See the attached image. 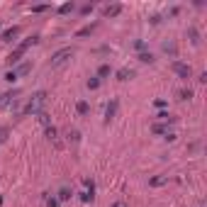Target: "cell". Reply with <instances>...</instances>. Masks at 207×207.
Masks as SVG:
<instances>
[{
	"mask_svg": "<svg viewBox=\"0 0 207 207\" xmlns=\"http://www.w3.org/2000/svg\"><path fill=\"white\" fill-rule=\"evenodd\" d=\"M173 68H176L180 76H185V78H188V73H190V68H188V66H183V64H173Z\"/></svg>",
	"mask_w": 207,
	"mask_h": 207,
	"instance_id": "cell-3",
	"label": "cell"
},
{
	"mask_svg": "<svg viewBox=\"0 0 207 207\" xmlns=\"http://www.w3.org/2000/svg\"><path fill=\"white\" fill-rule=\"evenodd\" d=\"M110 73V66H100V76H107Z\"/></svg>",
	"mask_w": 207,
	"mask_h": 207,
	"instance_id": "cell-7",
	"label": "cell"
},
{
	"mask_svg": "<svg viewBox=\"0 0 207 207\" xmlns=\"http://www.w3.org/2000/svg\"><path fill=\"white\" fill-rule=\"evenodd\" d=\"M115 207H120V205H115Z\"/></svg>",
	"mask_w": 207,
	"mask_h": 207,
	"instance_id": "cell-8",
	"label": "cell"
},
{
	"mask_svg": "<svg viewBox=\"0 0 207 207\" xmlns=\"http://www.w3.org/2000/svg\"><path fill=\"white\" fill-rule=\"evenodd\" d=\"M78 112L85 115V112H88V105H85V103H78Z\"/></svg>",
	"mask_w": 207,
	"mask_h": 207,
	"instance_id": "cell-6",
	"label": "cell"
},
{
	"mask_svg": "<svg viewBox=\"0 0 207 207\" xmlns=\"http://www.w3.org/2000/svg\"><path fill=\"white\" fill-rule=\"evenodd\" d=\"M15 34H17V29H8V32L3 34V39H10V37H15Z\"/></svg>",
	"mask_w": 207,
	"mask_h": 207,
	"instance_id": "cell-5",
	"label": "cell"
},
{
	"mask_svg": "<svg viewBox=\"0 0 207 207\" xmlns=\"http://www.w3.org/2000/svg\"><path fill=\"white\" fill-rule=\"evenodd\" d=\"M68 56H71V49H61V51H56V54H54L51 64H54V66H59V64H64Z\"/></svg>",
	"mask_w": 207,
	"mask_h": 207,
	"instance_id": "cell-1",
	"label": "cell"
},
{
	"mask_svg": "<svg viewBox=\"0 0 207 207\" xmlns=\"http://www.w3.org/2000/svg\"><path fill=\"white\" fill-rule=\"evenodd\" d=\"M42 103H44V93H37V95H34V100L27 105V112H37Z\"/></svg>",
	"mask_w": 207,
	"mask_h": 207,
	"instance_id": "cell-2",
	"label": "cell"
},
{
	"mask_svg": "<svg viewBox=\"0 0 207 207\" xmlns=\"http://www.w3.org/2000/svg\"><path fill=\"white\" fill-rule=\"evenodd\" d=\"M115 110H117V100H112V105L107 107V120H110V117L115 115Z\"/></svg>",
	"mask_w": 207,
	"mask_h": 207,
	"instance_id": "cell-4",
	"label": "cell"
}]
</instances>
